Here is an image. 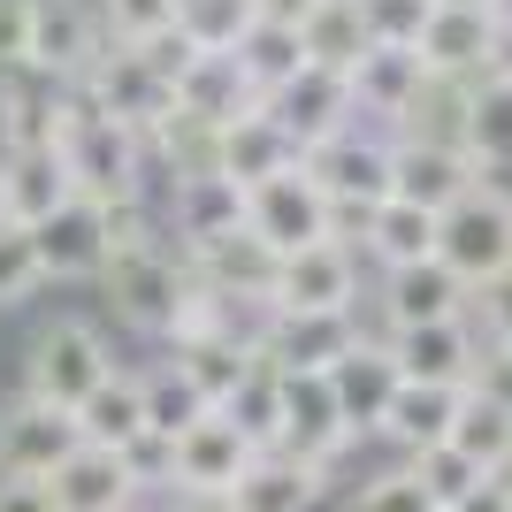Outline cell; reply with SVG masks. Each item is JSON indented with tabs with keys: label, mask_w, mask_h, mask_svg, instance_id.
<instances>
[{
	"label": "cell",
	"mask_w": 512,
	"mask_h": 512,
	"mask_svg": "<svg viewBox=\"0 0 512 512\" xmlns=\"http://www.w3.org/2000/svg\"><path fill=\"white\" fill-rule=\"evenodd\" d=\"M283 169H299V146L268 123V107L222 123V146H214V176H222V184L253 192V184H268V176H283Z\"/></svg>",
	"instance_id": "21"
},
{
	"label": "cell",
	"mask_w": 512,
	"mask_h": 512,
	"mask_svg": "<svg viewBox=\"0 0 512 512\" xmlns=\"http://www.w3.org/2000/svg\"><path fill=\"white\" fill-rule=\"evenodd\" d=\"M46 490H54V512H138V482H130L123 451L100 444H77L46 474Z\"/></svg>",
	"instance_id": "18"
},
{
	"label": "cell",
	"mask_w": 512,
	"mask_h": 512,
	"mask_svg": "<svg viewBox=\"0 0 512 512\" xmlns=\"http://www.w3.org/2000/svg\"><path fill=\"white\" fill-rule=\"evenodd\" d=\"M138 406H146V436H184V428L192 421H207V398H199L192 383H184V375H176V367H153V375H138Z\"/></svg>",
	"instance_id": "39"
},
{
	"label": "cell",
	"mask_w": 512,
	"mask_h": 512,
	"mask_svg": "<svg viewBox=\"0 0 512 512\" xmlns=\"http://www.w3.org/2000/svg\"><path fill=\"white\" fill-rule=\"evenodd\" d=\"M459 398H467V390L398 383V390H390V406H383V421H375V436H390V444L413 459V451H428V444H444V436H451V413H459Z\"/></svg>",
	"instance_id": "27"
},
{
	"label": "cell",
	"mask_w": 512,
	"mask_h": 512,
	"mask_svg": "<svg viewBox=\"0 0 512 512\" xmlns=\"http://www.w3.org/2000/svg\"><path fill=\"white\" fill-rule=\"evenodd\" d=\"M398 383H436V390H467L474 360H482V337L474 321H421V329H390L383 337Z\"/></svg>",
	"instance_id": "11"
},
{
	"label": "cell",
	"mask_w": 512,
	"mask_h": 512,
	"mask_svg": "<svg viewBox=\"0 0 512 512\" xmlns=\"http://www.w3.org/2000/svg\"><path fill=\"white\" fill-rule=\"evenodd\" d=\"M107 375H115V360H107V337L92 329V321L62 314V321H46L39 337H31V360H23V398L77 413L92 390L107 383Z\"/></svg>",
	"instance_id": "2"
},
{
	"label": "cell",
	"mask_w": 512,
	"mask_h": 512,
	"mask_svg": "<svg viewBox=\"0 0 512 512\" xmlns=\"http://www.w3.org/2000/svg\"><path fill=\"white\" fill-rule=\"evenodd\" d=\"M321 0H260V16H276V23H306Z\"/></svg>",
	"instance_id": "54"
},
{
	"label": "cell",
	"mask_w": 512,
	"mask_h": 512,
	"mask_svg": "<svg viewBox=\"0 0 512 512\" xmlns=\"http://www.w3.org/2000/svg\"><path fill=\"white\" fill-rule=\"evenodd\" d=\"M436 8H490V0H436Z\"/></svg>",
	"instance_id": "57"
},
{
	"label": "cell",
	"mask_w": 512,
	"mask_h": 512,
	"mask_svg": "<svg viewBox=\"0 0 512 512\" xmlns=\"http://www.w3.org/2000/svg\"><path fill=\"white\" fill-rule=\"evenodd\" d=\"M69 421H77V436H85V444H100V451H123L130 436H146L138 375H123V367H115V375H107V383L92 390V398H85L77 413H69Z\"/></svg>",
	"instance_id": "32"
},
{
	"label": "cell",
	"mask_w": 512,
	"mask_h": 512,
	"mask_svg": "<svg viewBox=\"0 0 512 512\" xmlns=\"http://www.w3.org/2000/svg\"><path fill=\"white\" fill-rule=\"evenodd\" d=\"M0 512H54L46 482H0Z\"/></svg>",
	"instance_id": "53"
},
{
	"label": "cell",
	"mask_w": 512,
	"mask_h": 512,
	"mask_svg": "<svg viewBox=\"0 0 512 512\" xmlns=\"http://www.w3.org/2000/svg\"><path fill=\"white\" fill-rule=\"evenodd\" d=\"M130 54H138V62H146L153 77H161V85L176 92V77H184V62H192V39H184V31H176V23H169V31H153V39H138V46H130Z\"/></svg>",
	"instance_id": "50"
},
{
	"label": "cell",
	"mask_w": 512,
	"mask_h": 512,
	"mask_svg": "<svg viewBox=\"0 0 512 512\" xmlns=\"http://www.w3.org/2000/svg\"><path fill=\"white\" fill-rule=\"evenodd\" d=\"M467 115H474V85L459 77H421L406 107H398V146H459L467 153Z\"/></svg>",
	"instance_id": "23"
},
{
	"label": "cell",
	"mask_w": 512,
	"mask_h": 512,
	"mask_svg": "<svg viewBox=\"0 0 512 512\" xmlns=\"http://www.w3.org/2000/svg\"><path fill=\"white\" fill-rule=\"evenodd\" d=\"M176 512H237L230 497H176Z\"/></svg>",
	"instance_id": "55"
},
{
	"label": "cell",
	"mask_w": 512,
	"mask_h": 512,
	"mask_svg": "<svg viewBox=\"0 0 512 512\" xmlns=\"http://www.w3.org/2000/svg\"><path fill=\"white\" fill-rule=\"evenodd\" d=\"M467 161H512V77L474 85V115H467Z\"/></svg>",
	"instance_id": "41"
},
{
	"label": "cell",
	"mask_w": 512,
	"mask_h": 512,
	"mask_svg": "<svg viewBox=\"0 0 512 512\" xmlns=\"http://www.w3.org/2000/svg\"><path fill=\"white\" fill-rule=\"evenodd\" d=\"M467 467L482 474H505L512 467V413L505 406H482V398H459V413H451V436H444Z\"/></svg>",
	"instance_id": "36"
},
{
	"label": "cell",
	"mask_w": 512,
	"mask_h": 512,
	"mask_svg": "<svg viewBox=\"0 0 512 512\" xmlns=\"http://www.w3.org/2000/svg\"><path fill=\"white\" fill-rule=\"evenodd\" d=\"M497 31H505V23H497L490 8H436L413 54H421L428 77H459V85H482V77H490V54H497Z\"/></svg>",
	"instance_id": "14"
},
{
	"label": "cell",
	"mask_w": 512,
	"mask_h": 512,
	"mask_svg": "<svg viewBox=\"0 0 512 512\" xmlns=\"http://www.w3.org/2000/svg\"><path fill=\"white\" fill-rule=\"evenodd\" d=\"M62 169L69 192L92 199V207H123V199H146V138L107 115H69L62 123Z\"/></svg>",
	"instance_id": "1"
},
{
	"label": "cell",
	"mask_w": 512,
	"mask_h": 512,
	"mask_svg": "<svg viewBox=\"0 0 512 512\" xmlns=\"http://www.w3.org/2000/svg\"><path fill=\"white\" fill-rule=\"evenodd\" d=\"M406 474L421 482L428 497H436V512H451L459 497L474 490V482H482V467H467V459H459L451 444H428V451H413V459H406Z\"/></svg>",
	"instance_id": "42"
},
{
	"label": "cell",
	"mask_w": 512,
	"mask_h": 512,
	"mask_svg": "<svg viewBox=\"0 0 512 512\" xmlns=\"http://www.w3.org/2000/svg\"><path fill=\"white\" fill-rule=\"evenodd\" d=\"M467 192H474V161L459 146H398L390 138V199H413V207L444 214Z\"/></svg>",
	"instance_id": "20"
},
{
	"label": "cell",
	"mask_w": 512,
	"mask_h": 512,
	"mask_svg": "<svg viewBox=\"0 0 512 512\" xmlns=\"http://www.w3.org/2000/svg\"><path fill=\"white\" fill-rule=\"evenodd\" d=\"M237 69H245V85H253V100H268L276 85H291L306 69L299 54V23H276V16H260L245 39H237Z\"/></svg>",
	"instance_id": "34"
},
{
	"label": "cell",
	"mask_w": 512,
	"mask_h": 512,
	"mask_svg": "<svg viewBox=\"0 0 512 512\" xmlns=\"http://www.w3.org/2000/svg\"><path fill=\"white\" fill-rule=\"evenodd\" d=\"M467 314H482V329H490V344H512V268L490 283H474L467 291Z\"/></svg>",
	"instance_id": "48"
},
{
	"label": "cell",
	"mask_w": 512,
	"mask_h": 512,
	"mask_svg": "<svg viewBox=\"0 0 512 512\" xmlns=\"http://www.w3.org/2000/svg\"><path fill=\"white\" fill-rule=\"evenodd\" d=\"M352 512H436V497H428L406 467H390V474H367V482H360Z\"/></svg>",
	"instance_id": "46"
},
{
	"label": "cell",
	"mask_w": 512,
	"mask_h": 512,
	"mask_svg": "<svg viewBox=\"0 0 512 512\" xmlns=\"http://www.w3.org/2000/svg\"><path fill=\"white\" fill-rule=\"evenodd\" d=\"M169 367L199 390V398H207V406H222V398H230V390L253 375V352H245L237 337H222V329H214V337H184Z\"/></svg>",
	"instance_id": "33"
},
{
	"label": "cell",
	"mask_w": 512,
	"mask_h": 512,
	"mask_svg": "<svg viewBox=\"0 0 512 512\" xmlns=\"http://www.w3.org/2000/svg\"><path fill=\"white\" fill-rule=\"evenodd\" d=\"M260 107H268V123H276L299 153L329 146V138H337V130H352V115H360L352 77H329V69H299L291 85H276Z\"/></svg>",
	"instance_id": "10"
},
{
	"label": "cell",
	"mask_w": 512,
	"mask_h": 512,
	"mask_svg": "<svg viewBox=\"0 0 512 512\" xmlns=\"http://www.w3.org/2000/svg\"><path fill=\"white\" fill-rule=\"evenodd\" d=\"M260 23V0H176V31L192 54H237V39Z\"/></svg>",
	"instance_id": "38"
},
{
	"label": "cell",
	"mask_w": 512,
	"mask_h": 512,
	"mask_svg": "<svg viewBox=\"0 0 512 512\" xmlns=\"http://www.w3.org/2000/svg\"><path fill=\"white\" fill-rule=\"evenodd\" d=\"M69 192V169H62V146H31V153H0V214L8 222H46Z\"/></svg>",
	"instance_id": "22"
},
{
	"label": "cell",
	"mask_w": 512,
	"mask_h": 512,
	"mask_svg": "<svg viewBox=\"0 0 512 512\" xmlns=\"http://www.w3.org/2000/svg\"><path fill=\"white\" fill-rule=\"evenodd\" d=\"M490 16H497V23H512V0H490Z\"/></svg>",
	"instance_id": "56"
},
{
	"label": "cell",
	"mask_w": 512,
	"mask_h": 512,
	"mask_svg": "<svg viewBox=\"0 0 512 512\" xmlns=\"http://www.w3.org/2000/svg\"><path fill=\"white\" fill-rule=\"evenodd\" d=\"M214 413H222V421H230L253 451H276V436H283V390H276V375H268L260 360H253V375H245V383H237Z\"/></svg>",
	"instance_id": "37"
},
{
	"label": "cell",
	"mask_w": 512,
	"mask_h": 512,
	"mask_svg": "<svg viewBox=\"0 0 512 512\" xmlns=\"http://www.w3.org/2000/svg\"><path fill=\"white\" fill-rule=\"evenodd\" d=\"M299 169L314 176V192L329 207H383L390 199V146H375L360 130H337L329 146L299 153Z\"/></svg>",
	"instance_id": "12"
},
{
	"label": "cell",
	"mask_w": 512,
	"mask_h": 512,
	"mask_svg": "<svg viewBox=\"0 0 512 512\" xmlns=\"http://www.w3.org/2000/svg\"><path fill=\"white\" fill-rule=\"evenodd\" d=\"M62 138V85H46L31 69L0 77V153H31Z\"/></svg>",
	"instance_id": "24"
},
{
	"label": "cell",
	"mask_w": 512,
	"mask_h": 512,
	"mask_svg": "<svg viewBox=\"0 0 512 512\" xmlns=\"http://www.w3.org/2000/svg\"><path fill=\"white\" fill-rule=\"evenodd\" d=\"M268 306L276 314H352L360 306V260L352 245H306V253L276 260V283H268Z\"/></svg>",
	"instance_id": "5"
},
{
	"label": "cell",
	"mask_w": 512,
	"mask_h": 512,
	"mask_svg": "<svg viewBox=\"0 0 512 512\" xmlns=\"http://www.w3.org/2000/svg\"><path fill=\"white\" fill-rule=\"evenodd\" d=\"M451 512H512V482H505V474H482V482H474Z\"/></svg>",
	"instance_id": "52"
},
{
	"label": "cell",
	"mask_w": 512,
	"mask_h": 512,
	"mask_svg": "<svg viewBox=\"0 0 512 512\" xmlns=\"http://www.w3.org/2000/svg\"><path fill=\"white\" fill-rule=\"evenodd\" d=\"M367 253L383 260V268H413V260H436V214L413 207V199H383V207L367 214Z\"/></svg>",
	"instance_id": "31"
},
{
	"label": "cell",
	"mask_w": 512,
	"mask_h": 512,
	"mask_svg": "<svg viewBox=\"0 0 512 512\" xmlns=\"http://www.w3.org/2000/svg\"><path fill=\"white\" fill-rule=\"evenodd\" d=\"M77 444H85V436H77V421H69L62 406H39V398H23V390L0 406V482H46Z\"/></svg>",
	"instance_id": "8"
},
{
	"label": "cell",
	"mask_w": 512,
	"mask_h": 512,
	"mask_svg": "<svg viewBox=\"0 0 512 512\" xmlns=\"http://www.w3.org/2000/svg\"><path fill=\"white\" fill-rule=\"evenodd\" d=\"M436 260H444L467 291L505 276L512 268V207H497V199H482V192L451 199V207L436 214Z\"/></svg>",
	"instance_id": "4"
},
{
	"label": "cell",
	"mask_w": 512,
	"mask_h": 512,
	"mask_svg": "<svg viewBox=\"0 0 512 512\" xmlns=\"http://www.w3.org/2000/svg\"><path fill=\"white\" fill-rule=\"evenodd\" d=\"M176 107L192 115V123H237V115H253V85H245V69H237V54H192L184 62V77H176Z\"/></svg>",
	"instance_id": "25"
},
{
	"label": "cell",
	"mask_w": 512,
	"mask_h": 512,
	"mask_svg": "<svg viewBox=\"0 0 512 512\" xmlns=\"http://www.w3.org/2000/svg\"><path fill=\"white\" fill-rule=\"evenodd\" d=\"M214 146H222V130H214V123H192L184 107H169V115L146 130V153H161V161H169L176 184H184V176H214Z\"/></svg>",
	"instance_id": "40"
},
{
	"label": "cell",
	"mask_w": 512,
	"mask_h": 512,
	"mask_svg": "<svg viewBox=\"0 0 512 512\" xmlns=\"http://www.w3.org/2000/svg\"><path fill=\"white\" fill-rule=\"evenodd\" d=\"M100 62V8L85 0H31V46H23V69L46 77V85H77Z\"/></svg>",
	"instance_id": "7"
},
{
	"label": "cell",
	"mask_w": 512,
	"mask_h": 512,
	"mask_svg": "<svg viewBox=\"0 0 512 512\" xmlns=\"http://www.w3.org/2000/svg\"><path fill=\"white\" fill-rule=\"evenodd\" d=\"M39 253H31V230L23 222H8L0 214V306H16V299H31L39 291Z\"/></svg>",
	"instance_id": "44"
},
{
	"label": "cell",
	"mask_w": 512,
	"mask_h": 512,
	"mask_svg": "<svg viewBox=\"0 0 512 512\" xmlns=\"http://www.w3.org/2000/svg\"><path fill=\"white\" fill-rule=\"evenodd\" d=\"M245 230H253L276 260L306 253V245L329 237V199L314 192V176H306V169H283V176H268V184L245 192Z\"/></svg>",
	"instance_id": "6"
},
{
	"label": "cell",
	"mask_w": 512,
	"mask_h": 512,
	"mask_svg": "<svg viewBox=\"0 0 512 512\" xmlns=\"http://www.w3.org/2000/svg\"><path fill=\"white\" fill-rule=\"evenodd\" d=\"M245 222V192L237 184H222V176H184L176 184V237L184 245H207V237L237 230Z\"/></svg>",
	"instance_id": "35"
},
{
	"label": "cell",
	"mask_w": 512,
	"mask_h": 512,
	"mask_svg": "<svg viewBox=\"0 0 512 512\" xmlns=\"http://www.w3.org/2000/svg\"><path fill=\"white\" fill-rule=\"evenodd\" d=\"M184 268H192L207 291H222V299H268V283H276V253H268L245 222L207 237V245H184Z\"/></svg>",
	"instance_id": "19"
},
{
	"label": "cell",
	"mask_w": 512,
	"mask_h": 512,
	"mask_svg": "<svg viewBox=\"0 0 512 512\" xmlns=\"http://www.w3.org/2000/svg\"><path fill=\"white\" fill-rule=\"evenodd\" d=\"M421 54L413 46H367L360 62H352V100H360V115H390L398 123V107L421 92Z\"/></svg>",
	"instance_id": "29"
},
{
	"label": "cell",
	"mask_w": 512,
	"mask_h": 512,
	"mask_svg": "<svg viewBox=\"0 0 512 512\" xmlns=\"http://www.w3.org/2000/svg\"><path fill=\"white\" fill-rule=\"evenodd\" d=\"M352 344H367L360 329H352V314H276V306H268V329H260L253 360L268 367V375H329Z\"/></svg>",
	"instance_id": "9"
},
{
	"label": "cell",
	"mask_w": 512,
	"mask_h": 512,
	"mask_svg": "<svg viewBox=\"0 0 512 512\" xmlns=\"http://www.w3.org/2000/svg\"><path fill=\"white\" fill-rule=\"evenodd\" d=\"M176 23V0H100V31L115 46H138L153 31H169Z\"/></svg>",
	"instance_id": "45"
},
{
	"label": "cell",
	"mask_w": 512,
	"mask_h": 512,
	"mask_svg": "<svg viewBox=\"0 0 512 512\" xmlns=\"http://www.w3.org/2000/svg\"><path fill=\"white\" fill-rule=\"evenodd\" d=\"M260 451L237 436L222 413H207V421H192L184 436H176V497H230L237 474L253 467Z\"/></svg>",
	"instance_id": "15"
},
{
	"label": "cell",
	"mask_w": 512,
	"mask_h": 512,
	"mask_svg": "<svg viewBox=\"0 0 512 512\" xmlns=\"http://www.w3.org/2000/svg\"><path fill=\"white\" fill-rule=\"evenodd\" d=\"M100 283H107V299H115V321L146 329V337H169L184 299H192V268H184V253H169L161 237H153V245H130V253H107Z\"/></svg>",
	"instance_id": "3"
},
{
	"label": "cell",
	"mask_w": 512,
	"mask_h": 512,
	"mask_svg": "<svg viewBox=\"0 0 512 512\" xmlns=\"http://www.w3.org/2000/svg\"><path fill=\"white\" fill-rule=\"evenodd\" d=\"M314 497H321V474H314V467L283 459V451H260L253 467L237 474L230 505H237V512H314Z\"/></svg>",
	"instance_id": "28"
},
{
	"label": "cell",
	"mask_w": 512,
	"mask_h": 512,
	"mask_svg": "<svg viewBox=\"0 0 512 512\" xmlns=\"http://www.w3.org/2000/svg\"><path fill=\"white\" fill-rule=\"evenodd\" d=\"M329 390H337L344 428H352V436H367V428L383 421L390 390H398V367H390V352H383V344H352V352H344V360L329 367Z\"/></svg>",
	"instance_id": "26"
},
{
	"label": "cell",
	"mask_w": 512,
	"mask_h": 512,
	"mask_svg": "<svg viewBox=\"0 0 512 512\" xmlns=\"http://www.w3.org/2000/svg\"><path fill=\"white\" fill-rule=\"evenodd\" d=\"M23 46H31V0H0V77L23 69Z\"/></svg>",
	"instance_id": "51"
},
{
	"label": "cell",
	"mask_w": 512,
	"mask_h": 512,
	"mask_svg": "<svg viewBox=\"0 0 512 512\" xmlns=\"http://www.w3.org/2000/svg\"><path fill=\"white\" fill-rule=\"evenodd\" d=\"M85 92H92V107H100L107 123H123V130H138L146 138L161 115L176 107V92L153 77L130 46H100V62H92V77H85Z\"/></svg>",
	"instance_id": "13"
},
{
	"label": "cell",
	"mask_w": 512,
	"mask_h": 512,
	"mask_svg": "<svg viewBox=\"0 0 512 512\" xmlns=\"http://www.w3.org/2000/svg\"><path fill=\"white\" fill-rule=\"evenodd\" d=\"M31 253H39V276H100L107 268V214L92 199H62L46 222H31Z\"/></svg>",
	"instance_id": "17"
},
{
	"label": "cell",
	"mask_w": 512,
	"mask_h": 512,
	"mask_svg": "<svg viewBox=\"0 0 512 512\" xmlns=\"http://www.w3.org/2000/svg\"><path fill=\"white\" fill-rule=\"evenodd\" d=\"M383 337L390 329H421V321H467V283L444 260H413V268H383Z\"/></svg>",
	"instance_id": "16"
},
{
	"label": "cell",
	"mask_w": 512,
	"mask_h": 512,
	"mask_svg": "<svg viewBox=\"0 0 512 512\" xmlns=\"http://www.w3.org/2000/svg\"><path fill=\"white\" fill-rule=\"evenodd\" d=\"M367 23H360V0H321L314 16L299 23V54L306 69H329V77H352V62L367 54Z\"/></svg>",
	"instance_id": "30"
},
{
	"label": "cell",
	"mask_w": 512,
	"mask_h": 512,
	"mask_svg": "<svg viewBox=\"0 0 512 512\" xmlns=\"http://www.w3.org/2000/svg\"><path fill=\"white\" fill-rule=\"evenodd\" d=\"M428 16H436V0H360V23L375 46H421Z\"/></svg>",
	"instance_id": "43"
},
{
	"label": "cell",
	"mask_w": 512,
	"mask_h": 512,
	"mask_svg": "<svg viewBox=\"0 0 512 512\" xmlns=\"http://www.w3.org/2000/svg\"><path fill=\"white\" fill-rule=\"evenodd\" d=\"M467 398H482V406H505V413H512V344H490V352L474 360Z\"/></svg>",
	"instance_id": "49"
},
{
	"label": "cell",
	"mask_w": 512,
	"mask_h": 512,
	"mask_svg": "<svg viewBox=\"0 0 512 512\" xmlns=\"http://www.w3.org/2000/svg\"><path fill=\"white\" fill-rule=\"evenodd\" d=\"M123 467H130V482H138V497L146 490H176V444L169 436H130Z\"/></svg>",
	"instance_id": "47"
}]
</instances>
